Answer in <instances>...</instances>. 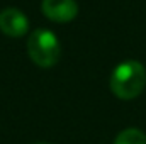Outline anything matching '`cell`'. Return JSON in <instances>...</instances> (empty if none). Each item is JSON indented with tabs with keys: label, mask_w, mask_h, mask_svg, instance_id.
I'll list each match as a JSON object with an SVG mask.
<instances>
[{
	"label": "cell",
	"mask_w": 146,
	"mask_h": 144,
	"mask_svg": "<svg viewBox=\"0 0 146 144\" xmlns=\"http://www.w3.org/2000/svg\"><path fill=\"white\" fill-rule=\"evenodd\" d=\"M39 144H44V143H39Z\"/></svg>",
	"instance_id": "obj_6"
},
{
	"label": "cell",
	"mask_w": 146,
	"mask_h": 144,
	"mask_svg": "<svg viewBox=\"0 0 146 144\" xmlns=\"http://www.w3.org/2000/svg\"><path fill=\"white\" fill-rule=\"evenodd\" d=\"M114 144H146V134L139 129H124L117 134Z\"/></svg>",
	"instance_id": "obj_5"
},
{
	"label": "cell",
	"mask_w": 146,
	"mask_h": 144,
	"mask_svg": "<svg viewBox=\"0 0 146 144\" xmlns=\"http://www.w3.org/2000/svg\"><path fill=\"white\" fill-rule=\"evenodd\" d=\"M146 85V70L139 61L127 59L115 66L110 75V90L117 98H136Z\"/></svg>",
	"instance_id": "obj_1"
},
{
	"label": "cell",
	"mask_w": 146,
	"mask_h": 144,
	"mask_svg": "<svg viewBox=\"0 0 146 144\" xmlns=\"http://www.w3.org/2000/svg\"><path fill=\"white\" fill-rule=\"evenodd\" d=\"M27 53L37 66L49 68L58 63L61 46L54 32L48 29H37L27 39Z\"/></svg>",
	"instance_id": "obj_2"
},
{
	"label": "cell",
	"mask_w": 146,
	"mask_h": 144,
	"mask_svg": "<svg viewBox=\"0 0 146 144\" xmlns=\"http://www.w3.org/2000/svg\"><path fill=\"white\" fill-rule=\"evenodd\" d=\"M42 12L48 19L65 24L76 17L78 5L75 0H42Z\"/></svg>",
	"instance_id": "obj_4"
},
{
	"label": "cell",
	"mask_w": 146,
	"mask_h": 144,
	"mask_svg": "<svg viewBox=\"0 0 146 144\" xmlns=\"http://www.w3.org/2000/svg\"><path fill=\"white\" fill-rule=\"evenodd\" d=\"M29 29L27 17L19 9H3L0 12V31L9 37H22Z\"/></svg>",
	"instance_id": "obj_3"
}]
</instances>
